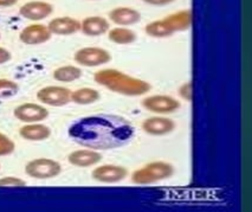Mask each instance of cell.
Segmentation results:
<instances>
[{
    "mask_svg": "<svg viewBox=\"0 0 252 212\" xmlns=\"http://www.w3.org/2000/svg\"><path fill=\"white\" fill-rule=\"evenodd\" d=\"M133 134L134 128L127 120L108 114L84 117L69 128L72 140L95 151L121 147L133 138Z\"/></svg>",
    "mask_w": 252,
    "mask_h": 212,
    "instance_id": "obj_1",
    "label": "cell"
},
{
    "mask_svg": "<svg viewBox=\"0 0 252 212\" xmlns=\"http://www.w3.org/2000/svg\"><path fill=\"white\" fill-rule=\"evenodd\" d=\"M96 83L103 85L114 93L126 96H139L151 90V84L140 78L131 77L115 69L99 70L94 76Z\"/></svg>",
    "mask_w": 252,
    "mask_h": 212,
    "instance_id": "obj_2",
    "label": "cell"
},
{
    "mask_svg": "<svg viewBox=\"0 0 252 212\" xmlns=\"http://www.w3.org/2000/svg\"><path fill=\"white\" fill-rule=\"evenodd\" d=\"M173 173L174 169L171 164L165 161H154L136 170L131 176V180L139 185H148L169 178Z\"/></svg>",
    "mask_w": 252,
    "mask_h": 212,
    "instance_id": "obj_3",
    "label": "cell"
},
{
    "mask_svg": "<svg viewBox=\"0 0 252 212\" xmlns=\"http://www.w3.org/2000/svg\"><path fill=\"white\" fill-rule=\"evenodd\" d=\"M62 167L57 161L46 158L34 159L25 166L26 175L34 179L55 178L60 175Z\"/></svg>",
    "mask_w": 252,
    "mask_h": 212,
    "instance_id": "obj_4",
    "label": "cell"
},
{
    "mask_svg": "<svg viewBox=\"0 0 252 212\" xmlns=\"http://www.w3.org/2000/svg\"><path fill=\"white\" fill-rule=\"evenodd\" d=\"M37 99L44 105L52 106V107H63L71 101V91L68 88L50 85L38 91Z\"/></svg>",
    "mask_w": 252,
    "mask_h": 212,
    "instance_id": "obj_5",
    "label": "cell"
},
{
    "mask_svg": "<svg viewBox=\"0 0 252 212\" xmlns=\"http://www.w3.org/2000/svg\"><path fill=\"white\" fill-rule=\"evenodd\" d=\"M75 61L83 67H98L109 63L111 55L102 48H83L75 54Z\"/></svg>",
    "mask_w": 252,
    "mask_h": 212,
    "instance_id": "obj_6",
    "label": "cell"
},
{
    "mask_svg": "<svg viewBox=\"0 0 252 212\" xmlns=\"http://www.w3.org/2000/svg\"><path fill=\"white\" fill-rule=\"evenodd\" d=\"M142 106L147 110L158 114L173 113L180 108V103L178 100L167 95H153L146 97L142 101Z\"/></svg>",
    "mask_w": 252,
    "mask_h": 212,
    "instance_id": "obj_7",
    "label": "cell"
},
{
    "mask_svg": "<svg viewBox=\"0 0 252 212\" xmlns=\"http://www.w3.org/2000/svg\"><path fill=\"white\" fill-rule=\"evenodd\" d=\"M14 116L19 121L36 123L44 121L49 116V111L43 106L36 105V103H23L14 109Z\"/></svg>",
    "mask_w": 252,
    "mask_h": 212,
    "instance_id": "obj_8",
    "label": "cell"
},
{
    "mask_svg": "<svg viewBox=\"0 0 252 212\" xmlns=\"http://www.w3.org/2000/svg\"><path fill=\"white\" fill-rule=\"evenodd\" d=\"M127 177V170L117 165H102L93 171V178L99 182L114 184Z\"/></svg>",
    "mask_w": 252,
    "mask_h": 212,
    "instance_id": "obj_9",
    "label": "cell"
},
{
    "mask_svg": "<svg viewBox=\"0 0 252 212\" xmlns=\"http://www.w3.org/2000/svg\"><path fill=\"white\" fill-rule=\"evenodd\" d=\"M51 35L48 26L43 24H32L23 29L19 38L23 43L28 44V45H37V44L48 42L51 38Z\"/></svg>",
    "mask_w": 252,
    "mask_h": 212,
    "instance_id": "obj_10",
    "label": "cell"
},
{
    "mask_svg": "<svg viewBox=\"0 0 252 212\" xmlns=\"http://www.w3.org/2000/svg\"><path fill=\"white\" fill-rule=\"evenodd\" d=\"M54 11L51 4L45 1H30L26 2L20 7L19 13L20 16H23L26 19L30 20H42L46 17H49L50 14Z\"/></svg>",
    "mask_w": 252,
    "mask_h": 212,
    "instance_id": "obj_11",
    "label": "cell"
},
{
    "mask_svg": "<svg viewBox=\"0 0 252 212\" xmlns=\"http://www.w3.org/2000/svg\"><path fill=\"white\" fill-rule=\"evenodd\" d=\"M142 128L146 133L151 135H166L174 131L175 123L168 117L154 116L145 120Z\"/></svg>",
    "mask_w": 252,
    "mask_h": 212,
    "instance_id": "obj_12",
    "label": "cell"
},
{
    "mask_svg": "<svg viewBox=\"0 0 252 212\" xmlns=\"http://www.w3.org/2000/svg\"><path fill=\"white\" fill-rule=\"evenodd\" d=\"M48 28L51 34L68 36L81 30V23L71 17H58L49 23Z\"/></svg>",
    "mask_w": 252,
    "mask_h": 212,
    "instance_id": "obj_13",
    "label": "cell"
},
{
    "mask_svg": "<svg viewBox=\"0 0 252 212\" xmlns=\"http://www.w3.org/2000/svg\"><path fill=\"white\" fill-rule=\"evenodd\" d=\"M68 160L74 166L89 167L99 163L102 160V154L96 152L95 149H80L70 153Z\"/></svg>",
    "mask_w": 252,
    "mask_h": 212,
    "instance_id": "obj_14",
    "label": "cell"
},
{
    "mask_svg": "<svg viewBox=\"0 0 252 212\" xmlns=\"http://www.w3.org/2000/svg\"><path fill=\"white\" fill-rule=\"evenodd\" d=\"M109 22L103 17H88L81 23V31L87 36H101V35L109 31Z\"/></svg>",
    "mask_w": 252,
    "mask_h": 212,
    "instance_id": "obj_15",
    "label": "cell"
},
{
    "mask_svg": "<svg viewBox=\"0 0 252 212\" xmlns=\"http://www.w3.org/2000/svg\"><path fill=\"white\" fill-rule=\"evenodd\" d=\"M109 18L117 25L128 26L136 24L141 18V14L131 7H116L109 13Z\"/></svg>",
    "mask_w": 252,
    "mask_h": 212,
    "instance_id": "obj_16",
    "label": "cell"
},
{
    "mask_svg": "<svg viewBox=\"0 0 252 212\" xmlns=\"http://www.w3.org/2000/svg\"><path fill=\"white\" fill-rule=\"evenodd\" d=\"M192 12L189 10L179 11V12L169 14L165 18V22L168 24L173 32L189 30L192 25Z\"/></svg>",
    "mask_w": 252,
    "mask_h": 212,
    "instance_id": "obj_17",
    "label": "cell"
},
{
    "mask_svg": "<svg viewBox=\"0 0 252 212\" xmlns=\"http://www.w3.org/2000/svg\"><path fill=\"white\" fill-rule=\"evenodd\" d=\"M20 137L29 141H43L51 135V129L48 126L40 123H31L25 125L20 128Z\"/></svg>",
    "mask_w": 252,
    "mask_h": 212,
    "instance_id": "obj_18",
    "label": "cell"
},
{
    "mask_svg": "<svg viewBox=\"0 0 252 212\" xmlns=\"http://www.w3.org/2000/svg\"><path fill=\"white\" fill-rule=\"evenodd\" d=\"M110 42L120 44V45H127L136 40V35L135 32L131 31L130 29H125V28H115L111 29L108 34Z\"/></svg>",
    "mask_w": 252,
    "mask_h": 212,
    "instance_id": "obj_19",
    "label": "cell"
},
{
    "mask_svg": "<svg viewBox=\"0 0 252 212\" xmlns=\"http://www.w3.org/2000/svg\"><path fill=\"white\" fill-rule=\"evenodd\" d=\"M82 76V70L77 67L72 66H65V67H60L58 69H56L54 71V78L58 82H64V83H68V82H74L76 79L81 78Z\"/></svg>",
    "mask_w": 252,
    "mask_h": 212,
    "instance_id": "obj_20",
    "label": "cell"
},
{
    "mask_svg": "<svg viewBox=\"0 0 252 212\" xmlns=\"http://www.w3.org/2000/svg\"><path fill=\"white\" fill-rule=\"evenodd\" d=\"M99 99V93L93 88H81L71 93V101L77 105H90Z\"/></svg>",
    "mask_w": 252,
    "mask_h": 212,
    "instance_id": "obj_21",
    "label": "cell"
},
{
    "mask_svg": "<svg viewBox=\"0 0 252 212\" xmlns=\"http://www.w3.org/2000/svg\"><path fill=\"white\" fill-rule=\"evenodd\" d=\"M145 31L148 36L155 38H165L174 34V32L171 30L168 24L165 22V19L157 20V22H153L151 23V24L146 25Z\"/></svg>",
    "mask_w": 252,
    "mask_h": 212,
    "instance_id": "obj_22",
    "label": "cell"
},
{
    "mask_svg": "<svg viewBox=\"0 0 252 212\" xmlns=\"http://www.w3.org/2000/svg\"><path fill=\"white\" fill-rule=\"evenodd\" d=\"M19 85L14 81L6 78H0V99L12 97L18 93Z\"/></svg>",
    "mask_w": 252,
    "mask_h": 212,
    "instance_id": "obj_23",
    "label": "cell"
},
{
    "mask_svg": "<svg viewBox=\"0 0 252 212\" xmlns=\"http://www.w3.org/2000/svg\"><path fill=\"white\" fill-rule=\"evenodd\" d=\"M14 148H16V146H14L13 141L5 134L0 133V157L11 154L14 151Z\"/></svg>",
    "mask_w": 252,
    "mask_h": 212,
    "instance_id": "obj_24",
    "label": "cell"
},
{
    "mask_svg": "<svg viewBox=\"0 0 252 212\" xmlns=\"http://www.w3.org/2000/svg\"><path fill=\"white\" fill-rule=\"evenodd\" d=\"M25 181L20 178H16V177H5V178L0 179V186H25Z\"/></svg>",
    "mask_w": 252,
    "mask_h": 212,
    "instance_id": "obj_25",
    "label": "cell"
},
{
    "mask_svg": "<svg viewBox=\"0 0 252 212\" xmlns=\"http://www.w3.org/2000/svg\"><path fill=\"white\" fill-rule=\"evenodd\" d=\"M180 95L183 96L185 100H187V101H191L192 100V84L191 83L184 84L183 87L180 88Z\"/></svg>",
    "mask_w": 252,
    "mask_h": 212,
    "instance_id": "obj_26",
    "label": "cell"
},
{
    "mask_svg": "<svg viewBox=\"0 0 252 212\" xmlns=\"http://www.w3.org/2000/svg\"><path fill=\"white\" fill-rule=\"evenodd\" d=\"M11 60V54L7 51L6 49L4 48H0V64H4L6 63Z\"/></svg>",
    "mask_w": 252,
    "mask_h": 212,
    "instance_id": "obj_27",
    "label": "cell"
},
{
    "mask_svg": "<svg viewBox=\"0 0 252 212\" xmlns=\"http://www.w3.org/2000/svg\"><path fill=\"white\" fill-rule=\"evenodd\" d=\"M146 4L149 5H155V6H162V5L171 4V2L174 1V0H143Z\"/></svg>",
    "mask_w": 252,
    "mask_h": 212,
    "instance_id": "obj_28",
    "label": "cell"
},
{
    "mask_svg": "<svg viewBox=\"0 0 252 212\" xmlns=\"http://www.w3.org/2000/svg\"><path fill=\"white\" fill-rule=\"evenodd\" d=\"M18 0H0V6H12Z\"/></svg>",
    "mask_w": 252,
    "mask_h": 212,
    "instance_id": "obj_29",
    "label": "cell"
}]
</instances>
